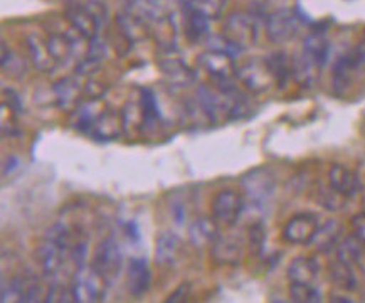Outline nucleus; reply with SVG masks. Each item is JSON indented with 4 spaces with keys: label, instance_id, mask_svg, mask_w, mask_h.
Here are the masks:
<instances>
[{
    "label": "nucleus",
    "instance_id": "nucleus-1",
    "mask_svg": "<svg viewBox=\"0 0 365 303\" xmlns=\"http://www.w3.org/2000/svg\"><path fill=\"white\" fill-rule=\"evenodd\" d=\"M81 240H74L73 231L66 225H54L37 248V260L48 277H56L68 260H71L73 246Z\"/></svg>",
    "mask_w": 365,
    "mask_h": 303
},
{
    "label": "nucleus",
    "instance_id": "nucleus-2",
    "mask_svg": "<svg viewBox=\"0 0 365 303\" xmlns=\"http://www.w3.org/2000/svg\"><path fill=\"white\" fill-rule=\"evenodd\" d=\"M108 279L103 277L93 265H83V267L76 268V272L73 274L71 292L74 295V302H101L106 295V288H108Z\"/></svg>",
    "mask_w": 365,
    "mask_h": 303
},
{
    "label": "nucleus",
    "instance_id": "nucleus-3",
    "mask_svg": "<svg viewBox=\"0 0 365 303\" xmlns=\"http://www.w3.org/2000/svg\"><path fill=\"white\" fill-rule=\"evenodd\" d=\"M222 34L227 37L231 43L242 51L251 48L257 43V36H259V24L257 19L250 12L236 11L231 12L224 22Z\"/></svg>",
    "mask_w": 365,
    "mask_h": 303
},
{
    "label": "nucleus",
    "instance_id": "nucleus-4",
    "mask_svg": "<svg viewBox=\"0 0 365 303\" xmlns=\"http://www.w3.org/2000/svg\"><path fill=\"white\" fill-rule=\"evenodd\" d=\"M236 78L245 85L246 90L252 93H266L273 86H278L266 58H252L242 63L237 68Z\"/></svg>",
    "mask_w": 365,
    "mask_h": 303
},
{
    "label": "nucleus",
    "instance_id": "nucleus-5",
    "mask_svg": "<svg viewBox=\"0 0 365 303\" xmlns=\"http://www.w3.org/2000/svg\"><path fill=\"white\" fill-rule=\"evenodd\" d=\"M302 31V19L292 9H279L266 19V34L274 44H284L293 41Z\"/></svg>",
    "mask_w": 365,
    "mask_h": 303
},
{
    "label": "nucleus",
    "instance_id": "nucleus-6",
    "mask_svg": "<svg viewBox=\"0 0 365 303\" xmlns=\"http://www.w3.org/2000/svg\"><path fill=\"white\" fill-rule=\"evenodd\" d=\"M93 267L108 279V283L120 277L123 268V251L115 237H105L98 242L95 255H93Z\"/></svg>",
    "mask_w": 365,
    "mask_h": 303
},
{
    "label": "nucleus",
    "instance_id": "nucleus-7",
    "mask_svg": "<svg viewBox=\"0 0 365 303\" xmlns=\"http://www.w3.org/2000/svg\"><path fill=\"white\" fill-rule=\"evenodd\" d=\"M245 211V195L232 189H222L214 195L210 212L221 226L231 227L240 221Z\"/></svg>",
    "mask_w": 365,
    "mask_h": 303
},
{
    "label": "nucleus",
    "instance_id": "nucleus-8",
    "mask_svg": "<svg viewBox=\"0 0 365 303\" xmlns=\"http://www.w3.org/2000/svg\"><path fill=\"white\" fill-rule=\"evenodd\" d=\"M197 63L205 69V73L214 79L216 86L232 85V78L236 76L237 68L234 66V58L226 53L207 49L199 54Z\"/></svg>",
    "mask_w": 365,
    "mask_h": 303
},
{
    "label": "nucleus",
    "instance_id": "nucleus-9",
    "mask_svg": "<svg viewBox=\"0 0 365 303\" xmlns=\"http://www.w3.org/2000/svg\"><path fill=\"white\" fill-rule=\"evenodd\" d=\"M320 227V219L313 212H298L283 227V240L292 245H310Z\"/></svg>",
    "mask_w": 365,
    "mask_h": 303
},
{
    "label": "nucleus",
    "instance_id": "nucleus-10",
    "mask_svg": "<svg viewBox=\"0 0 365 303\" xmlns=\"http://www.w3.org/2000/svg\"><path fill=\"white\" fill-rule=\"evenodd\" d=\"M172 53L174 51H167V54L158 59V69H160L162 76L172 86H189L190 83L195 81V71L184 59Z\"/></svg>",
    "mask_w": 365,
    "mask_h": 303
},
{
    "label": "nucleus",
    "instance_id": "nucleus-11",
    "mask_svg": "<svg viewBox=\"0 0 365 303\" xmlns=\"http://www.w3.org/2000/svg\"><path fill=\"white\" fill-rule=\"evenodd\" d=\"M241 182H242V188L246 190L247 197L256 204L263 202V200L268 199L274 188V180L269 172L261 170V169L250 170L245 177H242Z\"/></svg>",
    "mask_w": 365,
    "mask_h": 303
},
{
    "label": "nucleus",
    "instance_id": "nucleus-12",
    "mask_svg": "<svg viewBox=\"0 0 365 303\" xmlns=\"http://www.w3.org/2000/svg\"><path fill=\"white\" fill-rule=\"evenodd\" d=\"M180 237L172 231H162L155 241V261L160 267L170 268L180 258Z\"/></svg>",
    "mask_w": 365,
    "mask_h": 303
},
{
    "label": "nucleus",
    "instance_id": "nucleus-13",
    "mask_svg": "<svg viewBox=\"0 0 365 303\" xmlns=\"http://www.w3.org/2000/svg\"><path fill=\"white\" fill-rule=\"evenodd\" d=\"M128 292L133 297H143L148 292L150 285H152V272L145 258H132L128 265Z\"/></svg>",
    "mask_w": 365,
    "mask_h": 303
},
{
    "label": "nucleus",
    "instance_id": "nucleus-14",
    "mask_svg": "<svg viewBox=\"0 0 365 303\" xmlns=\"http://www.w3.org/2000/svg\"><path fill=\"white\" fill-rule=\"evenodd\" d=\"M219 222L214 217H200L189 227V240L195 248H207L219 240Z\"/></svg>",
    "mask_w": 365,
    "mask_h": 303
},
{
    "label": "nucleus",
    "instance_id": "nucleus-15",
    "mask_svg": "<svg viewBox=\"0 0 365 303\" xmlns=\"http://www.w3.org/2000/svg\"><path fill=\"white\" fill-rule=\"evenodd\" d=\"M329 184L335 190H339L340 194H344L345 197H354L355 194L362 189L359 175L354 170H350L349 167L335 164L330 167L329 170Z\"/></svg>",
    "mask_w": 365,
    "mask_h": 303
},
{
    "label": "nucleus",
    "instance_id": "nucleus-16",
    "mask_svg": "<svg viewBox=\"0 0 365 303\" xmlns=\"http://www.w3.org/2000/svg\"><path fill=\"white\" fill-rule=\"evenodd\" d=\"M318 274H320V265L313 256H297L288 267L289 283L315 285Z\"/></svg>",
    "mask_w": 365,
    "mask_h": 303
},
{
    "label": "nucleus",
    "instance_id": "nucleus-17",
    "mask_svg": "<svg viewBox=\"0 0 365 303\" xmlns=\"http://www.w3.org/2000/svg\"><path fill=\"white\" fill-rule=\"evenodd\" d=\"M210 256L217 265H229V267H236L242 260V246L236 237L226 236L221 237L212 245Z\"/></svg>",
    "mask_w": 365,
    "mask_h": 303
},
{
    "label": "nucleus",
    "instance_id": "nucleus-18",
    "mask_svg": "<svg viewBox=\"0 0 365 303\" xmlns=\"http://www.w3.org/2000/svg\"><path fill=\"white\" fill-rule=\"evenodd\" d=\"M303 54L312 59L318 68H324L330 58V41L324 32L315 31L303 41Z\"/></svg>",
    "mask_w": 365,
    "mask_h": 303
},
{
    "label": "nucleus",
    "instance_id": "nucleus-19",
    "mask_svg": "<svg viewBox=\"0 0 365 303\" xmlns=\"http://www.w3.org/2000/svg\"><path fill=\"white\" fill-rule=\"evenodd\" d=\"M66 17L74 29L78 31L79 36L86 37V39H93V37L98 36V31H100L101 26L98 24L96 19L91 16V12L84 6L69 7L66 11Z\"/></svg>",
    "mask_w": 365,
    "mask_h": 303
},
{
    "label": "nucleus",
    "instance_id": "nucleus-20",
    "mask_svg": "<svg viewBox=\"0 0 365 303\" xmlns=\"http://www.w3.org/2000/svg\"><path fill=\"white\" fill-rule=\"evenodd\" d=\"M105 110V103H101L98 98H93L88 103L78 106L76 111H74V128L79 130L81 133L90 135L96 120L100 118Z\"/></svg>",
    "mask_w": 365,
    "mask_h": 303
},
{
    "label": "nucleus",
    "instance_id": "nucleus-21",
    "mask_svg": "<svg viewBox=\"0 0 365 303\" xmlns=\"http://www.w3.org/2000/svg\"><path fill=\"white\" fill-rule=\"evenodd\" d=\"M120 130H123V123H121V118L118 120L113 111L105 110L101 113L100 118L96 120L95 127L90 132L91 138L96 140V142H111L120 135Z\"/></svg>",
    "mask_w": 365,
    "mask_h": 303
},
{
    "label": "nucleus",
    "instance_id": "nucleus-22",
    "mask_svg": "<svg viewBox=\"0 0 365 303\" xmlns=\"http://www.w3.org/2000/svg\"><path fill=\"white\" fill-rule=\"evenodd\" d=\"M322 68H318L312 59H308L305 54H299L292 58V79L297 81L299 86L312 88L317 83L318 74Z\"/></svg>",
    "mask_w": 365,
    "mask_h": 303
},
{
    "label": "nucleus",
    "instance_id": "nucleus-23",
    "mask_svg": "<svg viewBox=\"0 0 365 303\" xmlns=\"http://www.w3.org/2000/svg\"><path fill=\"white\" fill-rule=\"evenodd\" d=\"M341 236V225L336 219H329L324 225L318 227L317 235L313 236L310 245L317 251H322V253H329L330 250H334L336 245H339V240Z\"/></svg>",
    "mask_w": 365,
    "mask_h": 303
},
{
    "label": "nucleus",
    "instance_id": "nucleus-24",
    "mask_svg": "<svg viewBox=\"0 0 365 303\" xmlns=\"http://www.w3.org/2000/svg\"><path fill=\"white\" fill-rule=\"evenodd\" d=\"M53 91L56 105H58L61 110L69 111L76 108V101L79 95H81V86H79L78 79H74L71 76L63 78L61 81L56 83Z\"/></svg>",
    "mask_w": 365,
    "mask_h": 303
},
{
    "label": "nucleus",
    "instance_id": "nucleus-25",
    "mask_svg": "<svg viewBox=\"0 0 365 303\" xmlns=\"http://www.w3.org/2000/svg\"><path fill=\"white\" fill-rule=\"evenodd\" d=\"M182 9H184V31L187 39H189L190 43H199L202 37H207L210 31V19L204 17L202 14L195 12L194 9L185 6V4H182Z\"/></svg>",
    "mask_w": 365,
    "mask_h": 303
},
{
    "label": "nucleus",
    "instance_id": "nucleus-26",
    "mask_svg": "<svg viewBox=\"0 0 365 303\" xmlns=\"http://www.w3.org/2000/svg\"><path fill=\"white\" fill-rule=\"evenodd\" d=\"M106 58V44L100 37H93L90 39V46H88V53L78 64L76 73L81 76H90L95 71H98L101 66V61Z\"/></svg>",
    "mask_w": 365,
    "mask_h": 303
},
{
    "label": "nucleus",
    "instance_id": "nucleus-27",
    "mask_svg": "<svg viewBox=\"0 0 365 303\" xmlns=\"http://www.w3.org/2000/svg\"><path fill=\"white\" fill-rule=\"evenodd\" d=\"M27 49H29V56L32 64L37 71L41 73H53L54 68L58 66L53 56H51L48 44L42 43L37 36L27 37Z\"/></svg>",
    "mask_w": 365,
    "mask_h": 303
},
{
    "label": "nucleus",
    "instance_id": "nucleus-28",
    "mask_svg": "<svg viewBox=\"0 0 365 303\" xmlns=\"http://www.w3.org/2000/svg\"><path fill=\"white\" fill-rule=\"evenodd\" d=\"M51 56H53L56 64H66L76 53V41L73 37L64 34H53L46 41Z\"/></svg>",
    "mask_w": 365,
    "mask_h": 303
},
{
    "label": "nucleus",
    "instance_id": "nucleus-29",
    "mask_svg": "<svg viewBox=\"0 0 365 303\" xmlns=\"http://www.w3.org/2000/svg\"><path fill=\"white\" fill-rule=\"evenodd\" d=\"M145 14H138L135 11L121 12L118 16L120 29L123 32L126 39L130 41H140L147 34V26L143 21Z\"/></svg>",
    "mask_w": 365,
    "mask_h": 303
},
{
    "label": "nucleus",
    "instance_id": "nucleus-30",
    "mask_svg": "<svg viewBox=\"0 0 365 303\" xmlns=\"http://www.w3.org/2000/svg\"><path fill=\"white\" fill-rule=\"evenodd\" d=\"M140 105H142L143 111V130L155 127L157 123H160L163 116L158 108V101L155 93L148 88H142L140 90Z\"/></svg>",
    "mask_w": 365,
    "mask_h": 303
},
{
    "label": "nucleus",
    "instance_id": "nucleus-31",
    "mask_svg": "<svg viewBox=\"0 0 365 303\" xmlns=\"http://www.w3.org/2000/svg\"><path fill=\"white\" fill-rule=\"evenodd\" d=\"M330 277L331 282H334L340 290L352 292L357 288V277H355L352 265L344 263V261L335 258V261L330 267Z\"/></svg>",
    "mask_w": 365,
    "mask_h": 303
},
{
    "label": "nucleus",
    "instance_id": "nucleus-32",
    "mask_svg": "<svg viewBox=\"0 0 365 303\" xmlns=\"http://www.w3.org/2000/svg\"><path fill=\"white\" fill-rule=\"evenodd\" d=\"M364 253H365V245L359 240L357 236L352 235L339 242L335 258L344 261V263L352 265V267H357V263L360 261V258H362Z\"/></svg>",
    "mask_w": 365,
    "mask_h": 303
},
{
    "label": "nucleus",
    "instance_id": "nucleus-33",
    "mask_svg": "<svg viewBox=\"0 0 365 303\" xmlns=\"http://www.w3.org/2000/svg\"><path fill=\"white\" fill-rule=\"evenodd\" d=\"M268 64L271 71L274 74L276 85L278 88H284L287 83L292 79V58L287 53H282V51H276V53L269 54Z\"/></svg>",
    "mask_w": 365,
    "mask_h": 303
},
{
    "label": "nucleus",
    "instance_id": "nucleus-34",
    "mask_svg": "<svg viewBox=\"0 0 365 303\" xmlns=\"http://www.w3.org/2000/svg\"><path fill=\"white\" fill-rule=\"evenodd\" d=\"M315 199L322 207L329 209V211H340L347 206V199L344 194H340L339 190H335L330 184L327 185H318L315 190Z\"/></svg>",
    "mask_w": 365,
    "mask_h": 303
},
{
    "label": "nucleus",
    "instance_id": "nucleus-35",
    "mask_svg": "<svg viewBox=\"0 0 365 303\" xmlns=\"http://www.w3.org/2000/svg\"><path fill=\"white\" fill-rule=\"evenodd\" d=\"M184 4L210 21L221 17L224 7H226V0H184Z\"/></svg>",
    "mask_w": 365,
    "mask_h": 303
},
{
    "label": "nucleus",
    "instance_id": "nucleus-36",
    "mask_svg": "<svg viewBox=\"0 0 365 303\" xmlns=\"http://www.w3.org/2000/svg\"><path fill=\"white\" fill-rule=\"evenodd\" d=\"M289 297L293 302L312 303L320 302V290L315 285H305V283H289Z\"/></svg>",
    "mask_w": 365,
    "mask_h": 303
},
{
    "label": "nucleus",
    "instance_id": "nucleus-37",
    "mask_svg": "<svg viewBox=\"0 0 365 303\" xmlns=\"http://www.w3.org/2000/svg\"><path fill=\"white\" fill-rule=\"evenodd\" d=\"M2 69L14 78H21L26 73L24 61L14 54L11 49H7L6 43H2Z\"/></svg>",
    "mask_w": 365,
    "mask_h": 303
},
{
    "label": "nucleus",
    "instance_id": "nucleus-38",
    "mask_svg": "<svg viewBox=\"0 0 365 303\" xmlns=\"http://www.w3.org/2000/svg\"><path fill=\"white\" fill-rule=\"evenodd\" d=\"M264 240H266V231L264 226L261 222H256L250 227V232H247V241H250V250L252 255H259L264 248Z\"/></svg>",
    "mask_w": 365,
    "mask_h": 303
},
{
    "label": "nucleus",
    "instance_id": "nucleus-39",
    "mask_svg": "<svg viewBox=\"0 0 365 303\" xmlns=\"http://www.w3.org/2000/svg\"><path fill=\"white\" fill-rule=\"evenodd\" d=\"M44 302L48 303H63V302H74V295L71 292V288H66L59 283H53L51 288L46 293Z\"/></svg>",
    "mask_w": 365,
    "mask_h": 303
},
{
    "label": "nucleus",
    "instance_id": "nucleus-40",
    "mask_svg": "<svg viewBox=\"0 0 365 303\" xmlns=\"http://www.w3.org/2000/svg\"><path fill=\"white\" fill-rule=\"evenodd\" d=\"M4 106H9L14 113L21 115L24 111V103H22V98L17 95L16 91L11 90V88H4Z\"/></svg>",
    "mask_w": 365,
    "mask_h": 303
},
{
    "label": "nucleus",
    "instance_id": "nucleus-41",
    "mask_svg": "<svg viewBox=\"0 0 365 303\" xmlns=\"http://www.w3.org/2000/svg\"><path fill=\"white\" fill-rule=\"evenodd\" d=\"M84 7L91 12V16L98 21V24L101 26L103 22H106V16H108V12H106V7L103 6L101 2H98V0H90V2L84 4Z\"/></svg>",
    "mask_w": 365,
    "mask_h": 303
},
{
    "label": "nucleus",
    "instance_id": "nucleus-42",
    "mask_svg": "<svg viewBox=\"0 0 365 303\" xmlns=\"http://www.w3.org/2000/svg\"><path fill=\"white\" fill-rule=\"evenodd\" d=\"M350 225H352L354 235L365 245V211L355 214L352 221H350Z\"/></svg>",
    "mask_w": 365,
    "mask_h": 303
},
{
    "label": "nucleus",
    "instance_id": "nucleus-43",
    "mask_svg": "<svg viewBox=\"0 0 365 303\" xmlns=\"http://www.w3.org/2000/svg\"><path fill=\"white\" fill-rule=\"evenodd\" d=\"M190 288H192V285L189 282H185V283H182V285H179L175 288V292L172 293L170 297L167 298L165 302H168V303H175V302H184V300H187V297L190 295Z\"/></svg>",
    "mask_w": 365,
    "mask_h": 303
},
{
    "label": "nucleus",
    "instance_id": "nucleus-44",
    "mask_svg": "<svg viewBox=\"0 0 365 303\" xmlns=\"http://www.w3.org/2000/svg\"><path fill=\"white\" fill-rule=\"evenodd\" d=\"M172 216H174L175 222H179V225H184L185 222V209L182 204H175L174 207H172Z\"/></svg>",
    "mask_w": 365,
    "mask_h": 303
},
{
    "label": "nucleus",
    "instance_id": "nucleus-45",
    "mask_svg": "<svg viewBox=\"0 0 365 303\" xmlns=\"http://www.w3.org/2000/svg\"><path fill=\"white\" fill-rule=\"evenodd\" d=\"M125 230H126V235H128L130 240H132V241H138L140 240L138 226L135 225V222H126Z\"/></svg>",
    "mask_w": 365,
    "mask_h": 303
},
{
    "label": "nucleus",
    "instance_id": "nucleus-46",
    "mask_svg": "<svg viewBox=\"0 0 365 303\" xmlns=\"http://www.w3.org/2000/svg\"><path fill=\"white\" fill-rule=\"evenodd\" d=\"M16 165H19V160L16 157H11L7 160V164H6V169H4V172H6V174H12V170L16 169Z\"/></svg>",
    "mask_w": 365,
    "mask_h": 303
},
{
    "label": "nucleus",
    "instance_id": "nucleus-47",
    "mask_svg": "<svg viewBox=\"0 0 365 303\" xmlns=\"http://www.w3.org/2000/svg\"><path fill=\"white\" fill-rule=\"evenodd\" d=\"M357 267H359L360 269H362V272L365 273V253L362 255V258H360V261L357 263Z\"/></svg>",
    "mask_w": 365,
    "mask_h": 303
},
{
    "label": "nucleus",
    "instance_id": "nucleus-48",
    "mask_svg": "<svg viewBox=\"0 0 365 303\" xmlns=\"http://www.w3.org/2000/svg\"><path fill=\"white\" fill-rule=\"evenodd\" d=\"M364 207H365V199H364ZM364 211H365V209H364Z\"/></svg>",
    "mask_w": 365,
    "mask_h": 303
}]
</instances>
